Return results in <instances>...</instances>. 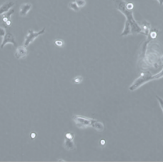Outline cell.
<instances>
[{
    "label": "cell",
    "mask_w": 163,
    "mask_h": 162,
    "mask_svg": "<svg viewBox=\"0 0 163 162\" xmlns=\"http://www.w3.org/2000/svg\"><path fill=\"white\" fill-rule=\"evenodd\" d=\"M153 80V75H152L150 72H145L140 75V77L138 79H137L136 80L133 82V84H132L130 87L129 89L131 92L137 89L138 88H140L141 86H142L143 84H145L147 82H150V81Z\"/></svg>",
    "instance_id": "obj_1"
},
{
    "label": "cell",
    "mask_w": 163,
    "mask_h": 162,
    "mask_svg": "<svg viewBox=\"0 0 163 162\" xmlns=\"http://www.w3.org/2000/svg\"><path fill=\"white\" fill-rule=\"evenodd\" d=\"M45 32V28L42 29V30L38 32H36L35 31L29 30L28 31V34H27V37H26L25 40H24V46L25 47H27L31 43H32L39 36H40L41 35L44 34V32Z\"/></svg>",
    "instance_id": "obj_2"
},
{
    "label": "cell",
    "mask_w": 163,
    "mask_h": 162,
    "mask_svg": "<svg viewBox=\"0 0 163 162\" xmlns=\"http://www.w3.org/2000/svg\"><path fill=\"white\" fill-rule=\"evenodd\" d=\"M73 119H74L77 126L79 128H86L88 126H92L94 121V119L83 117L81 116H74L73 117Z\"/></svg>",
    "instance_id": "obj_3"
},
{
    "label": "cell",
    "mask_w": 163,
    "mask_h": 162,
    "mask_svg": "<svg viewBox=\"0 0 163 162\" xmlns=\"http://www.w3.org/2000/svg\"><path fill=\"white\" fill-rule=\"evenodd\" d=\"M74 134L73 133L69 132L65 135V139L64 142V147L67 150L72 151L75 149V145L74 142Z\"/></svg>",
    "instance_id": "obj_4"
},
{
    "label": "cell",
    "mask_w": 163,
    "mask_h": 162,
    "mask_svg": "<svg viewBox=\"0 0 163 162\" xmlns=\"http://www.w3.org/2000/svg\"><path fill=\"white\" fill-rule=\"evenodd\" d=\"M8 43H11L14 46H17V43H16L15 40H14V37L13 36L12 34L10 33V32H7L5 35V36L4 37L2 43H1V48H4V46Z\"/></svg>",
    "instance_id": "obj_5"
},
{
    "label": "cell",
    "mask_w": 163,
    "mask_h": 162,
    "mask_svg": "<svg viewBox=\"0 0 163 162\" xmlns=\"http://www.w3.org/2000/svg\"><path fill=\"white\" fill-rule=\"evenodd\" d=\"M28 54V51H27V49L24 46H19L17 48L15 52V57L17 59H21V58H23L24 56H26Z\"/></svg>",
    "instance_id": "obj_6"
},
{
    "label": "cell",
    "mask_w": 163,
    "mask_h": 162,
    "mask_svg": "<svg viewBox=\"0 0 163 162\" xmlns=\"http://www.w3.org/2000/svg\"><path fill=\"white\" fill-rule=\"evenodd\" d=\"M32 4L29 3H25V4H22L20 6V10H19V15L22 17L27 16L30 9H32Z\"/></svg>",
    "instance_id": "obj_7"
},
{
    "label": "cell",
    "mask_w": 163,
    "mask_h": 162,
    "mask_svg": "<svg viewBox=\"0 0 163 162\" xmlns=\"http://www.w3.org/2000/svg\"><path fill=\"white\" fill-rule=\"evenodd\" d=\"M14 3L13 1H6L4 4H3L0 6V15L7 12L14 6Z\"/></svg>",
    "instance_id": "obj_8"
},
{
    "label": "cell",
    "mask_w": 163,
    "mask_h": 162,
    "mask_svg": "<svg viewBox=\"0 0 163 162\" xmlns=\"http://www.w3.org/2000/svg\"><path fill=\"white\" fill-rule=\"evenodd\" d=\"M92 127H94L96 130H97L98 132H102L104 130V125L102 123L99 122V121L97 120H94L93 123H92Z\"/></svg>",
    "instance_id": "obj_9"
},
{
    "label": "cell",
    "mask_w": 163,
    "mask_h": 162,
    "mask_svg": "<svg viewBox=\"0 0 163 162\" xmlns=\"http://www.w3.org/2000/svg\"><path fill=\"white\" fill-rule=\"evenodd\" d=\"M68 6L73 11H75V12H78L79 10V7L77 5L75 1H71L68 4Z\"/></svg>",
    "instance_id": "obj_10"
},
{
    "label": "cell",
    "mask_w": 163,
    "mask_h": 162,
    "mask_svg": "<svg viewBox=\"0 0 163 162\" xmlns=\"http://www.w3.org/2000/svg\"><path fill=\"white\" fill-rule=\"evenodd\" d=\"M14 9H11L9 12H7L6 13H5V14H4V18H3V21H4V22H6V21L7 20H9L10 19V17H11V15L14 13Z\"/></svg>",
    "instance_id": "obj_11"
},
{
    "label": "cell",
    "mask_w": 163,
    "mask_h": 162,
    "mask_svg": "<svg viewBox=\"0 0 163 162\" xmlns=\"http://www.w3.org/2000/svg\"><path fill=\"white\" fill-rule=\"evenodd\" d=\"M75 3L77 4V5L79 6V8L84 7L86 4V1L85 0H75Z\"/></svg>",
    "instance_id": "obj_12"
},
{
    "label": "cell",
    "mask_w": 163,
    "mask_h": 162,
    "mask_svg": "<svg viewBox=\"0 0 163 162\" xmlns=\"http://www.w3.org/2000/svg\"><path fill=\"white\" fill-rule=\"evenodd\" d=\"M82 80H83L82 77H81V76H77V77H74V78L72 79V82H74V84H80L81 82H82Z\"/></svg>",
    "instance_id": "obj_13"
},
{
    "label": "cell",
    "mask_w": 163,
    "mask_h": 162,
    "mask_svg": "<svg viewBox=\"0 0 163 162\" xmlns=\"http://www.w3.org/2000/svg\"><path fill=\"white\" fill-rule=\"evenodd\" d=\"M162 77H163V69H162V70L159 73H158L157 74L153 75V79H159L162 78Z\"/></svg>",
    "instance_id": "obj_14"
},
{
    "label": "cell",
    "mask_w": 163,
    "mask_h": 162,
    "mask_svg": "<svg viewBox=\"0 0 163 162\" xmlns=\"http://www.w3.org/2000/svg\"><path fill=\"white\" fill-rule=\"evenodd\" d=\"M55 44L58 46H62L64 45V42L60 39H57L55 41Z\"/></svg>",
    "instance_id": "obj_15"
},
{
    "label": "cell",
    "mask_w": 163,
    "mask_h": 162,
    "mask_svg": "<svg viewBox=\"0 0 163 162\" xmlns=\"http://www.w3.org/2000/svg\"><path fill=\"white\" fill-rule=\"evenodd\" d=\"M156 98H157V99L158 100V101H159V105H160L161 108H162V111H163V99L160 98V97L158 96H156Z\"/></svg>",
    "instance_id": "obj_16"
},
{
    "label": "cell",
    "mask_w": 163,
    "mask_h": 162,
    "mask_svg": "<svg viewBox=\"0 0 163 162\" xmlns=\"http://www.w3.org/2000/svg\"><path fill=\"white\" fill-rule=\"evenodd\" d=\"M126 8L128 10H131V9H133L134 8V5H133V3H127Z\"/></svg>",
    "instance_id": "obj_17"
},
{
    "label": "cell",
    "mask_w": 163,
    "mask_h": 162,
    "mask_svg": "<svg viewBox=\"0 0 163 162\" xmlns=\"http://www.w3.org/2000/svg\"><path fill=\"white\" fill-rule=\"evenodd\" d=\"M5 35H6V32H5V30H4V29L0 27V37H4V36H5Z\"/></svg>",
    "instance_id": "obj_18"
},
{
    "label": "cell",
    "mask_w": 163,
    "mask_h": 162,
    "mask_svg": "<svg viewBox=\"0 0 163 162\" xmlns=\"http://www.w3.org/2000/svg\"><path fill=\"white\" fill-rule=\"evenodd\" d=\"M36 136H37V134H36L35 132H32V134H31V138H32V139H35Z\"/></svg>",
    "instance_id": "obj_19"
},
{
    "label": "cell",
    "mask_w": 163,
    "mask_h": 162,
    "mask_svg": "<svg viewBox=\"0 0 163 162\" xmlns=\"http://www.w3.org/2000/svg\"><path fill=\"white\" fill-rule=\"evenodd\" d=\"M5 24H6L7 26H9L12 24V21H11V19H9V20H7L6 22H5Z\"/></svg>",
    "instance_id": "obj_20"
},
{
    "label": "cell",
    "mask_w": 163,
    "mask_h": 162,
    "mask_svg": "<svg viewBox=\"0 0 163 162\" xmlns=\"http://www.w3.org/2000/svg\"><path fill=\"white\" fill-rule=\"evenodd\" d=\"M157 1H158V2H159V5L162 6V4H163V0H157Z\"/></svg>",
    "instance_id": "obj_21"
},
{
    "label": "cell",
    "mask_w": 163,
    "mask_h": 162,
    "mask_svg": "<svg viewBox=\"0 0 163 162\" xmlns=\"http://www.w3.org/2000/svg\"><path fill=\"white\" fill-rule=\"evenodd\" d=\"M100 143H101V144H102V145H104V144H105V140H101Z\"/></svg>",
    "instance_id": "obj_22"
}]
</instances>
